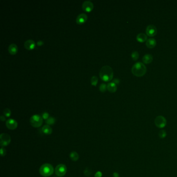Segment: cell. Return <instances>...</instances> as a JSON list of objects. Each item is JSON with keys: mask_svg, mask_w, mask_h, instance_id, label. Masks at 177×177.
Here are the masks:
<instances>
[{"mask_svg": "<svg viewBox=\"0 0 177 177\" xmlns=\"http://www.w3.org/2000/svg\"><path fill=\"white\" fill-rule=\"evenodd\" d=\"M113 69L109 65L103 66L101 68L99 72L100 78L104 82L111 81L113 77Z\"/></svg>", "mask_w": 177, "mask_h": 177, "instance_id": "6da1fadb", "label": "cell"}, {"mask_svg": "<svg viewBox=\"0 0 177 177\" xmlns=\"http://www.w3.org/2000/svg\"><path fill=\"white\" fill-rule=\"evenodd\" d=\"M131 72L136 76H143L147 72V68L143 63L138 62L132 66Z\"/></svg>", "mask_w": 177, "mask_h": 177, "instance_id": "7a4b0ae2", "label": "cell"}, {"mask_svg": "<svg viewBox=\"0 0 177 177\" xmlns=\"http://www.w3.org/2000/svg\"><path fill=\"white\" fill-rule=\"evenodd\" d=\"M54 172V169L52 166L50 164H43L39 168V173L45 177H50L51 176Z\"/></svg>", "mask_w": 177, "mask_h": 177, "instance_id": "3957f363", "label": "cell"}, {"mask_svg": "<svg viewBox=\"0 0 177 177\" xmlns=\"http://www.w3.org/2000/svg\"><path fill=\"white\" fill-rule=\"evenodd\" d=\"M30 122L31 125L33 127L38 128L40 127L43 122V119L41 116L39 115L35 114L31 117L30 119Z\"/></svg>", "mask_w": 177, "mask_h": 177, "instance_id": "277c9868", "label": "cell"}, {"mask_svg": "<svg viewBox=\"0 0 177 177\" xmlns=\"http://www.w3.org/2000/svg\"><path fill=\"white\" fill-rule=\"evenodd\" d=\"M155 124L159 128L165 127L167 124L166 119L162 115L158 116L155 119Z\"/></svg>", "mask_w": 177, "mask_h": 177, "instance_id": "5b68a950", "label": "cell"}, {"mask_svg": "<svg viewBox=\"0 0 177 177\" xmlns=\"http://www.w3.org/2000/svg\"><path fill=\"white\" fill-rule=\"evenodd\" d=\"M67 168L65 165L63 164H59L57 166L55 170V174L59 177H63L64 176L67 172Z\"/></svg>", "mask_w": 177, "mask_h": 177, "instance_id": "8992f818", "label": "cell"}, {"mask_svg": "<svg viewBox=\"0 0 177 177\" xmlns=\"http://www.w3.org/2000/svg\"><path fill=\"white\" fill-rule=\"evenodd\" d=\"M0 140H1V145L2 147L8 145L11 142V137L10 135L7 134H2L0 136Z\"/></svg>", "mask_w": 177, "mask_h": 177, "instance_id": "52a82bcc", "label": "cell"}, {"mask_svg": "<svg viewBox=\"0 0 177 177\" xmlns=\"http://www.w3.org/2000/svg\"><path fill=\"white\" fill-rule=\"evenodd\" d=\"M146 33L149 37H154L157 34L156 27L153 25H149L146 29Z\"/></svg>", "mask_w": 177, "mask_h": 177, "instance_id": "ba28073f", "label": "cell"}, {"mask_svg": "<svg viewBox=\"0 0 177 177\" xmlns=\"http://www.w3.org/2000/svg\"><path fill=\"white\" fill-rule=\"evenodd\" d=\"M94 4L90 1H85L82 4V9L86 12H91L94 8Z\"/></svg>", "mask_w": 177, "mask_h": 177, "instance_id": "9c48e42d", "label": "cell"}, {"mask_svg": "<svg viewBox=\"0 0 177 177\" xmlns=\"http://www.w3.org/2000/svg\"><path fill=\"white\" fill-rule=\"evenodd\" d=\"M36 46V44L32 39H28L24 43V47L26 50L31 51L34 49Z\"/></svg>", "mask_w": 177, "mask_h": 177, "instance_id": "30bf717a", "label": "cell"}, {"mask_svg": "<svg viewBox=\"0 0 177 177\" xmlns=\"http://www.w3.org/2000/svg\"><path fill=\"white\" fill-rule=\"evenodd\" d=\"M88 17L85 13H81L77 15L76 18V22L78 25H82L84 24L87 21Z\"/></svg>", "mask_w": 177, "mask_h": 177, "instance_id": "8fae6325", "label": "cell"}, {"mask_svg": "<svg viewBox=\"0 0 177 177\" xmlns=\"http://www.w3.org/2000/svg\"><path fill=\"white\" fill-rule=\"evenodd\" d=\"M6 125L8 129L11 130H14L17 127L18 123L17 122L16 120H15V119L11 118L8 119V120L6 121Z\"/></svg>", "mask_w": 177, "mask_h": 177, "instance_id": "7c38bea8", "label": "cell"}, {"mask_svg": "<svg viewBox=\"0 0 177 177\" xmlns=\"http://www.w3.org/2000/svg\"><path fill=\"white\" fill-rule=\"evenodd\" d=\"M8 51L11 55H16L18 52V47L16 44L14 43H12L10 44L8 46Z\"/></svg>", "mask_w": 177, "mask_h": 177, "instance_id": "4fadbf2b", "label": "cell"}, {"mask_svg": "<svg viewBox=\"0 0 177 177\" xmlns=\"http://www.w3.org/2000/svg\"><path fill=\"white\" fill-rule=\"evenodd\" d=\"M156 45V41L153 38L148 39L146 42V46L149 48H153Z\"/></svg>", "mask_w": 177, "mask_h": 177, "instance_id": "5bb4252c", "label": "cell"}, {"mask_svg": "<svg viewBox=\"0 0 177 177\" xmlns=\"http://www.w3.org/2000/svg\"><path fill=\"white\" fill-rule=\"evenodd\" d=\"M153 56L151 54H145L142 58L143 63L145 64L151 63L153 61Z\"/></svg>", "mask_w": 177, "mask_h": 177, "instance_id": "9a60e30c", "label": "cell"}, {"mask_svg": "<svg viewBox=\"0 0 177 177\" xmlns=\"http://www.w3.org/2000/svg\"><path fill=\"white\" fill-rule=\"evenodd\" d=\"M117 89V87L116 84L113 82H110L108 83V84L107 85V89L110 92L114 93L116 92Z\"/></svg>", "mask_w": 177, "mask_h": 177, "instance_id": "2e32d148", "label": "cell"}, {"mask_svg": "<svg viewBox=\"0 0 177 177\" xmlns=\"http://www.w3.org/2000/svg\"><path fill=\"white\" fill-rule=\"evenodd\" d=\"M136 38L137 41L140 43H143L144 42H147V41L148 40L147 35L142 33H139L137 35Z\"/></svg>", "mask_w": 177, "mask_h": 177, "instance_id": "e0dca14e", "label": "cell"}, {"mask_svg": "<svg viewBox=\"0 0 177 177\" xmlns=\"http://www.w3.org/2000/svg\"><path fill=\"white\" fill-rule=\"evenodd\" d=\"M41 130H42V132L43 134L47 135H51L52 132V128L50 127V126L48 125L44 126L42 127Z\"/></svg>", "mask_w": 177, "mask_h": 177, "instance_id": "ac0fdd59", "label": "cell"}, {"mask_svg": "<svg viewBox=\"0 0 177 177\" xmlns=\"http://www.w3.org/2000/svg\"><path fill=\"white\" fill-rule=\"evenodd\" d=\"M70 158L73 161H74V162L77 161L79 158L78 154L76 152H74V151L72 152L70 154Z\"/></svg>", "mask_w": 177, "mask_h": 177, "instance_id": "d6986e66", "label": "cell"}, {"mask_svg": "<svg viewBox=\"0 0 177 177\" xmlns=\"http://www.w3.org/2000/svg\"><path fill=\"white\" fill-rule=\"evenodd\" d=\"M98 78L97 76H94L91 77L90 83L91 85L96 86H97V84H98Z\"/></svg>", "mask_w": 177, "mask_h": 177, "instance_id": "ffe728a7", "label": "cell"}, {"mask_svg": "<svg viewBox=\"0 0 177 177\" xmlns=\"http://www.w3.org/2000/svg\"><path fill=\"white\" fill-rule=\"evenodd\" d=\"M56 122V119L53 117H50L47 120H46V123L48 125H54Z\"/></svg>", "mask_w": 177, "mask_h": 177, "instance_id": "44dd1931", "label": "cell"}, {"mask_svg": "<svg viewBox=\"0 0 177 177\" xmlns=\"http://www.w3.org/2000/svg\"><path fill=\"white\" fill-rule=\"evenodd\" d=\"M131 56V58H132V60L134 61H137L139 58V54L138 52L135 51H134L132 52Z\"/></svg>", "mask_w": 177, "mask_h": 177, "instance_id": "7402d4cb", "label": "cell"}, {"mask_svg": "<svg viewBox=\"0 0 177 177\" xmlns=\"http://www.w3.org/2000/svg\"><path fill=\"white\" fill-rule=\"evenodd\" d=\"M107 89V85L104 83H102L99 86V90L102 92H104Z\"/></svg>", "mask_w": 177, "mask_h": 177, "instance_id": "603a6c76", "label": "cell"}, {"mask_svg": "<svg viewBox=\"0 0 177 177\" xmlns=\"http://www.w3.org/2000/svg\"><path fill=\"white\" fill-rule=\"evenodd\" d=\"M3 114L6 117H10L11 115V114H12L11 111L9 108H6L4 110Z\"/></svg>", "mask_w": 177, "mask_h": 177, "instance_id": "cb8c5ba5", "label": "cell"}, {"mask_svg": "<svg viewBox=\"0 0 177 177\" xmlns=\"http://www.w3.org/2000/svg\"><path fill=\"white\" fill-rule=\"evenodd\" d=\"M158 135H159V137H160L161 138L164 139V138H165V137H166L167 133H166V132L165 130H162L160 132H159Z\"/></svg>", "mask_w": 177, "mask_h": 177, "instance_id": "d4e9b609", "label": "cell"}, {"mask_svg": "<svg viewBox=\"0 0 177 177\" xmlns=\"http://www.w3.org/2000/svg\"><path fill=\"white\" fill-rule=\"evenodd\" d=\"M42 117L43 119H45V120H47V119L50 117L49 113L46 112H44V113L42 114Z\"/></svg>", "mask_w": 177, "mask_h": 177, "instance_id": "484cf974", "label": "cell"}, {"mask_svg": "<svg viewBox=\"0 0 177 177\" xmlns=\"http://www.w3.org/2000/svg\"><path fill=\"white\" fill-rule=\"evenodd\" d=\"M84 173L85 175L86 176H87V177H89L90 176V175L91 174V170L88 169V168H86L84 170Z\"/></svg>", "mask_w": 177, "mask_h": 177, "instance_id": "4316f807", "label": "cell"}, {"mask_svg": "<svg viewBox=\"0 0 177 177\" xmlns=\"http://www.w3.org/2000/svg\"><path fill=\"white\" fill-rule=\"evenodd\" d=\"M0 153H1V155L2 156H5V154H6V153L5 149L4 148H3V147H2L1 148V150H0Z\"/></svg>", "mask_w": 177, "mask_h": 177, "instance_id": "83f0119b", "label": "cell"}, {"mask_svg": "<svg viewBox=\"0 0 177 177\" xmlns=\"http://www.w3.org/2000/svg\"><path fill=\"white\" fill-rule=\"evenodd\" d=\"M102 176V174L101 171H97L95 175V177H101Z\"/></svg>", "mask_w": 177, "mask_h": 177, "instance_id": "f1b7e54d", "label": "cell"}, {"mask_svg": "<svg viewBox=\"0 0 177 177\" xmlns=\"http://www.w3.org/2000/svg\"><path fill=\"white\" fill-rule=\"evenodd\" d=\"M44 42L43 41H41V40H39V41L37 42V45L38 46H42L43 45H44Z\"/></svg>", "mask_w": 177, "mask_h": 177, "instance_id": "f546056e", "label": "cell"}, {"mask_svg": "<svg viewBox=\"0 0 177 177\" xmlns=\"http://www.w3.org/2000/svg\"><path fill=\"white\" fill-rule=\"evenodd\" d=\"M113 82L115 84H118L119 83V80L118 78H114L113 80Z\"/></svg>", "mask_w": 177, "mask_h": 177, "instance_id": "4dcf8cb0", "label": "cell"}, {"mask_svg": "<svg viewBox=\"0 0 177 177\" xmlns=\"http://www.w3.org/2000/svg\"><path fill=\"white\" fill-rule=\"evenodd\" d=\"M113 177H119V174L117 173V172H114L113 174Z\"/></svg>", "mask_w": 177, "mask_h": 177, "instance_id": "1f68e13d", "label": "cell"}, {"mask_svg": "<svg viewBox=\"0 0 177 177\" xmlns=\"http://www.w3.org/2000/svg\"><path fill=\"white\" fill-rule=\"evenodd\" d=\"M1 120L2 121H5V117H4V116H3V115H1Z\"/></svg>", "mask_w": 177, "mask_h": 177, "instance_id": "d6a6232c", "label": "cell"}]
</instances>
